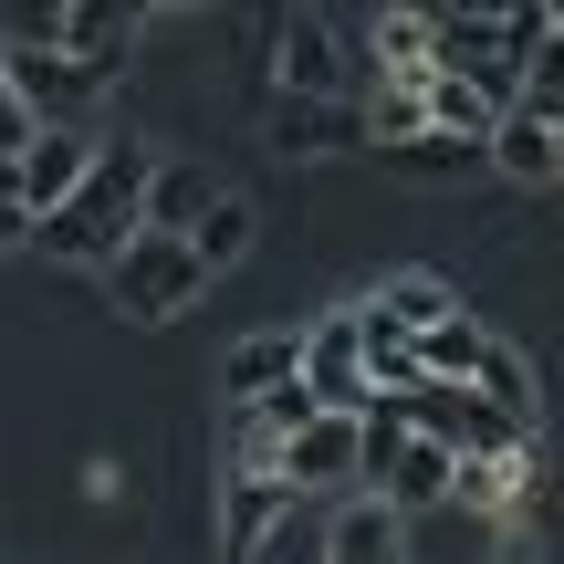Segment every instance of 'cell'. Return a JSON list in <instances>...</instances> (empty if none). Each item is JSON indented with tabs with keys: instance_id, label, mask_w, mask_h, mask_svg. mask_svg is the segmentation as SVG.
Listing matches in <instances>:
<instances>
[{
	"instance_id": "2",
	"label": "cell",
	"mask_w": 564,
	"mask_h": 564,
	"mask_svg": "<svg viewBox=\"0 0 564 564\" xmlns=\"http://www.w3.org/2000/svg\"><path fill=\"white\" fill-rule=\"evenodd\" d=\"M95 282H105V303H116L126 324H178L188 303L209 293V262L188 251V230H147V220H137V230L95 262Z\"/></svg>"
},
{
	"instance_id": "19",
	"label": "cell",
	"mask_w": 564,
	"mask_h": 564,
	"mask_svg": "<svg viewBox=\"0 0 564 564\" xmlns=\"http://www.w3.org/2000/svg\"><path fill=\"white\" fill-rule=\"evenodd\" d=\"M137 21H147V0H63V53H84V63L116 74V53L137 42Z\"/></svg>"
},
{
	"instance_id": "14",
	"label": "cell",
	"mask_w": 564,
	"mask_h": 564,
	"mask_svg": "<svg viewBox=\"0 0 564 564\" xmlns=\"http://www.w3.org/2000/svg\"><path fill=\"white\" fill-rule=\"evenodd\" d=\"M523 491H533V449H460V460H449V502L481 512V523L523 512Z\"/></svg>"
},
{
	"instance_id": "12",
	"label": "cell",
	"mask_w": 564,
	"mask_h": 564,
	"mask_svg": "<svg viewBox=\"0 0 564 564\" xmlns=\"http://www.w3.org/2000/svg\"><path fill=\"white\" fill-rule=\"evenodd\" d=\"M282 502H293V481H282V470H230V491H220V554H230V564H262Z\"/></svg>"
},
{
	"instance_id": "17",
	"label": "cell",
	"mask_w": 564,
	"mask_h": 564,
	"mask_svg": "<svg viewBox=\"0 0 564 564\" xmlns=\"http://www.w3.org/2000/svg\"><path fill=\"white\" fill-rule=\"evenodd\" d=\"M366 63H377V74H429V63H440V11H419V0H377V21H366Z\"/></svg>"
},
{
	"instance_id": "15",
	"label": "cell",
	"mask_w": 564,
	"mask_h": 564,
	"mask_svg": "<svg viewBox=\"0 0 564 564\" xmlns=\"http://www.w3.org/2000/svg\"><path fill=\"white\" fill-rule=\"evenodd\" d=\"M251 241H262V199H251V188H209L199 220H188V251L209 262V282L241 272V262H251Z\"/></svg>"
},
{
	"instance_id": "21",
	"label": "cell",
	"mask_w": 564,
	"mask_h": 564,
	"mask_svg": "<svg viewBox=\"0 0 564 564\" xmlns=\"http://www.w3.org/2000/svg\"><path fill=\"white\" fill-rule=\"evenodd\" d=\"M209 167H188V158H147V188H137V220L147 230H188L199 220V199H209Z\"/></svg>"
},
{
	"instance_id": "28",
	"label": "cell",
	"mask_w": 564,
	"mask_h": 564,
	"mask_svg": "<svg viewBox=\"0 0 564 564\" xmlns=\"http://www.w3.org/2000/svg\"><path fill=\"white\" fill-rule=\"evenodd\" d=\"M440 11H470V21H502L512 0H440Z\"/></svg>"
},
{
	"instance_id": "5",
	"label": "cell",
	"mask_w": 564,
	"mask_h": 564,
	"mask_svg": "<svg viewBox=\"0 0 564 564\" xmlns=\"http://www.w3.org/2000/svg\"><path fill=\"white\" fill-rule=\"evenodd\" d=\"M314 554H324V564H398V554H408V512L387 502L377 481H345V491H324Z\"/></svg>"
},
{
	"instance_id": "13",
	"label": "cell",
	"mask_w": 564,
	"mask_h": 564,
	"mask_svg": "<svg viewBox=\"0 0 564 564\" xmlns=\"http://www.w3.org/2000/svg\"><path fill=\"white\" fill-rule=\"evenodd\" d=\"M282 377H303V324H251V335L220 356V408H251Z\"/></svg>"
},
{
	"instance_id": "20",
	"label": "cell",
	"mask_w": 564,
	"mask_h": 564,
	"mask_svg": "<svg viewBox=\"0 0 564 564\" xmlns=\"http://www.w3.org/2000/svg\"><path fill=\"white\" fill-rule=\"evenodd\" d=\"M419 95H429V126H460V137H491V116L512 105V95H491L481 74H460V63H429Z\"/></svg>"
},
{
	"instance_id": "23",
	"label": "cell",
	"mask_w": 564,
	"mask_h": 564,
	"mask_svg": "<svg viewBox=\"0 0 564 564\" xmlns=\"http://www.w3.org/2000/svg\"><path fill=\"white\" fill-rule=\"evenodd\" d=\"M356 324H366V387H408L419 377V335H408V324H387L366 293H356Z\"/></svg>"
},
{
	"instance_id": "18",
	"label": "cell",
	"mask_w": 564,
	"mask_h": 564,
	"mask_svg": "<svg viewBox=\"0 0 564 564\" xmlns=\"http://www.w3.org/2000/svg\"><path fill=\"white\" fill-rule=\"evenodd\" d=\"M470 387H481L491 408H512V419H544V377H533V356L491 324L481 335V356H470Z\"/></svg>"
},
{
	"instance_id": "8",
	"label": "cell",
	"mask_w": 564,
	"mask_h": 564,
	"mask_svg": "<svg viewBox=\"0 0 564 564\" xmlns=\"http://www.w3.org/2000/svg\"><path fill=\"white\" fill-rule=\"evenodd\" d=\"M303 387H314L324 408L366 398V324H356V303H324V314L303 324Z\"/></svg>"
},
{
	"instance_id": "10",
	"label": "cell",
	"mask_w": 564,
	"mask_h": 564,
	"mask_svg": "<svg viewBox=\"0 0 564 564\" xmlns=\"http://www.w3.org/2000/svg\"><path fill=\"white\" fill-rule=\"evenodd\" d=\"M377 158H387V178H408V188H470L491 167L481 137H460V126H408V137H387Z\"/></svg>"
},
{
	"instance_id": "25",
	"label": "cell",
	"mask_w": 564,
	"mask_h": 564,
	"mask_svg": "<svg viewBox=\"0 0 564 564\" xmlns=\"http://www.w3.org/2000/svg\"><path fill=\"white\" fill-rule=\"evenodd\" d=\"M523 105H554V116H564V21L533 32V53H523Z\"/></svg>"
},
{
	"instance_id": "16",
	"label": "cell",
	"mask_w": 564,
	"mask_h": 564,
	"mask_svg": "<svg viewBox=\"0 0 564 564\" xmlns=\"http://www.w3.org/2000/svg\"><path fill=\"white\" fill-rule=\"evenodd\" d=\"M449 460H460L449 440H429V429H408V440H398V449L377 460V491H387L398 512H440V502H449Z\"/></svg>"
},
{
	"instance_id": "30",
	"label": "cell",
	"mask_w": 564,
	"mask_h": 564,
	"mask_svg": "<svg viewBox=\"0 0 564 564\" xmlns=\"http://www.w3.org/2000/svg\"><path fill=\"white\" fill-rule=\"evenodd\" d=\"M544 21H564V0H544Z\"/></svg>"
},
{
	"instance_id": "31",
	"label": "cell",
	"mask_w": 564,
	"mask_h": 564,
	"mask_svg": "<svg viewBox=\"0 0 564 564\" xmlns=\"http://www.w3.org/2000/svg\"><path fill=\"white\" fill-rule=\"evenodd\" d=\"M419 11H440V0H419Z\"/></svg>"
},
{
	"instance_id": "24",
	"label": "cell",
	"mask_w": 564,
	"mask_h": 564,
	"mask_svg": "<svg viewBox=\"0 0 564 564\" xmlns=\"http://www.w3.org/2000/svg\"><path fill=\"white\" fill-rule=\"evenodd\" d=\"M408 126H429V95H419V74H377V84H366V147L408 137Z\"/></svg>"
},
{
	"instance_id": "11",
	"label": "cell",
	"mask_w": 564,
	"mask_h": 564,
	"mask_svg": "<svg viewBox=\"0 0 564 564\" xmlns=\"http://www.w3.org/2000/svg\"><path fill=\"white\" fill-rule=\"evenodd\" d=\"M11 167H21V199H32V209H53L63 188H74L84 167H95V126H63V116H42L32 137L11 147Z\"/></svg>"
},
{
	"instance_id": "29",
	"label": "cell",
	"mask_w": 564,
	"mask_h": 564,
	"mask_svg": "<svg viewBox=\"0 0 564 564\" xmlns=\"http://www.w3.org/2000/svg\"><path fill=\"white\" fill-rule=\"evenodd\" d=\"M147 11H188V0H147Z\"/></svg>"
},
{
	"instance_id": "7",
	"label": "cell",
	"mask_w": 564,
	"mask_h": 564,
	"mask_svg": "<svg viewBox=\"0 0 564 564\" xmlns=\"http://www.w3.org/2000/svg\"><path fill=\"white\" fill-rule=\"evenodd\" d=\"M481 158L502 167L512 188H554V178H564V116H554V105H523V95H512L502 116H491Z\"/></svg>"
},
{
	"instance_id": "26",
	"label": "cell",
	"mask_w": 564,
	"mask_h": 564,
	"mask_svg": "<svg viewBox=\"0 0 564 564\" xmlns=\"http://www.w3.org/2000/svg\"><path fill=\"white\" fill-rule=\"evenodd\" d=\"M0 42H63V0H0Z\"/></svg>"
},
{
	"instance_id": "9",
	"label": "cell",
	"mask_w": 564,
	"mask_h": 564,
	"mask_svg": "<svg viewBox=\"0 0 564 564\" xmlns=\"http://www.w3.org/2000/svg\"><path fill=\"white\" fill-rule=\"evenodd\" d=\"M272 470L293 491H345V481H356V408H314V419L272 449Z\"/></svg>"
},
{
	"instance_id": "22",
	"label": "cell",
	"mask_w": 564,
	"mask_h": 564,
	"mask_svg": "<svg viewBox=\"0 0 564 564\" xmlns=\"http://www.w3.org/2000/svg\"><path fill=\"white\" fill-rule=\"evenodd\" d=\"M366 303H377L387 324H408V335L440 324V314H460V293H449L440 272H419V262H408V272H377V282H366Z\"/></svg>"
},
{
	"instance_id": "3",
	"label": "cell",
	"mask_w": 564,
	"mask_h": 564,
	"mask_svg": "<svg viewBox=\"0 0 564 564\" xmlns=\"http://www.w3.org/2000/svg\"><path fill=\"white\" fill-rule=\"evenodd\" d=\"M262 147L282 167H324V158H366V95H282L262 105Z\"/></svg>"
},
{
	"instance_id": "6",
	"label": "cell",
	"mask_w": 564,
	"mask_h": 564,
	"mask_svg": "<svg viewBox=\"0 0 564 564\" xmlns=\"http://www.w3.org/2000/svg\"><path fill=\"white\" fill-rule=\"evenodd\" d=\"M262 74L282 84V95H356V63H345V42H335V21H324V11H272Z\"/></svg>"
},
{
	"instance_id": "4",
	"label": "cell",
	"mask_w": 564,
	"mask_h": 564,
	"mask_svg": "<svg viewBox=\"0 0 564 564\" xmlns=\"http://www.w3.org/2000/svg\"><path fill=\"white\" fill-rule=\"evenodd\" d=\"M0 74H11V95L32 105V126L42 116H63V126H95V105H105V63H84V53H63V42H0Z\"/></svg>"
},
{
	"instance_id": "27",
	"label": "cell",
	"mask_w": 564,
	"mask_h": 564,
	"mask_svg": "<svg viewBox=\"0 0 564 564\" xmlns=\"http://www.w3.org/2000/svg\"><path fill=\"white\" fill-rule=\"evenodd\" d=\"M21 137H32V105H21L11 74H0V147H21Z\"/></svg>"
},
{
	"instance_id": "1",
	"label": "cell",
	"mask_w": 564,
	"mask_h": 564,
	"mask_svg": "<svg viewBox=\"0 0 564 564\" xmlns=\"http://www.w3.org/2000/svg\"><path fill=\"white\" fill-rule=\"evenodd\" d=\"M137 188H147V147H116V137H95V167H84V178L63 188L53 209H42L32 251H53V262L95 272L105 251H116L126 230H137Z\"/></svg>"
}]
</instances>
